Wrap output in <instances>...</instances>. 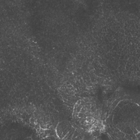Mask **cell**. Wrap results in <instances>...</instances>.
<instances>
[{"mask_svg":"<svg viewBox=\"0 0 140 140\" xmlns=\"http://www.w3.org/2000/svg\"><path fill=\"white\" fill-rule=\"evenodd\" d=\"M70 126H71V124L68 122L66 121H63L62 122H60L56 127V134L59 138H60L61 135H62V132L67 128Z\"/></svg>","mask_w":140,"mask_h":140,"instance_id":"6da1fadb","label":"cell"},{"mask_svg":"<svg viewBox=\"0 0 140 140\" xmlns=\"http://www.w3.org/2000/svg\"><path fill=\"white\" fill-rule=\"evenodd\" d=\"M78 134H78V131H77V130H75L74 133V135H73L72 140H74V139H75L78 136Z\"/></svg>","mask_w":140,"mask_h":140,"instance_id":"7a4b0ae2","label":"cell"}]
</instances>
